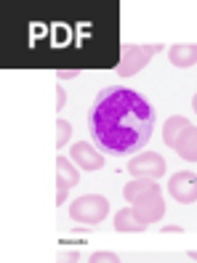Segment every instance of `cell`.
<instances>
[{
	"mask_svg": "<svg viewBox=\"0 0 197 263\" xmlns=\"http://www.w3.org/2000/svg\"><path fill=\"white\" fill-rule=\"evenodd\" d=\"M94 144L104 154L131 157L147 146L155 128V109L131 88H104L88 112Z\"/></svg>",
	"mask_w": 197,
	"mask_h": 263,
	"instance_id": "6da1fadb",
	"label": "cell"
},
{
	"mask_svg": "<svg viewBox=\"0 0 197 263\" xmlns=\"http://www.w3.org/2000/svg\"><path fill=\"white\" fill-rule=\"evenodd\" d=\"M107 213H110L107 197H101V194H83V197H78L72 202L69 218L78 221V223H85V226H96V223H101L104 218H107Z\"/></svg>",
	"mask_w": 197,
	"mask_h": 263,
	"instance_id": "7a4b0ae2",
	"label": "cell"
},
{
	"mask_svg": "<svg viewBox=\"0 0 197 263\" xmlns=\"http://www.w3.org/2000/svg\"><path fill=\"white\" fill-rule=\"evenodd\" d=\"M123 59H120V67H117V74L120 77H131L139 69H144V64L152 59L157 51H163V45H123Z\"/></svg>",
	"mask_w": 197,
	"mask_h": 263,
	"instance_id": "3957f363",
	"label": "cell"
},
{
	"mask_svg": "<svg viewBox=\"0 0 197 263\" xmlns=\"http://www.w3.org/2000/svg\"><path fill=\"white\" fill-rule=\"evenodd\" d=\"M128 173L133 178H163L165 173V157H160L157 152H147V154H139V157H131L128 162Z\"/></svg>",
	"mask_w": 197,
	"mask_h": 263,
	"instance_id": "277c9868",
	"label": "cell"
},
{
	"mask_svg": "<svg viewBox=\"0 0 197 263\" xmlns=\"http://www.w3.org/2000/svg\"><path fill=\"white\" fill-rule=\"evenodd\" d=\"M168 192L181 205L197 202V173H192V170H178V173L168 181Z\"/></svg>",
	"mask_w": 197,
	"mask_h": 263,
	"instance_id": "5b68a950",
	"label": "cell"
},
{
	"mask_svg": "<svg viewBox=\"0 0 197 263\" xmlns=\"http://www.w3.org/2000/svg\"><path fill=\"white\" fill-rule=\"evenodd\" d=\"M123 194H126V199L131 205H139L141 199L152 197V194H160V186H157V181H149V178H133L131 183H126Z\"/></svg>",
	"mask_w": 197,
	"mask_h": 263,
	"instance_id": "8992f818",
	"label": "cell"
},
{
	"mask_svg": "<svg viewBox=\"0 0 197 263\" xmlns=\"http://www.w3.org/2000/svg\"><path fill=\"white\" fill-rule=\"evenodd\" d=\"M56 170H59V199H56V202L62 205L64 199H67V192H69L72 186H78L80 176H78V170L72 167V162H69L67 157H59V160H56Z\"/></svg>",
	"mask_w": 197,
	"mask_h": 263,
	"instance_id": "52a82bcc",
	"label": "cell"
},
{
	"mask_svg": "<svg viewBox=\"0 0 197 263\" xmlns=\"http://www.w3.org/2000/svg\"><path fill=\"white\" fill-rule=\"evenodd\" d=\"M133 213L139 215V221H144L147 226L152 223V221H160V218H163V213H165L163 194H152V197L141 199L139 205H133Z\"/></svg>",
	"mask_w": 197,
	"mask_h": 263,
	"instance_id": "ba28073f",
	"label": "cell"
},
{
	"mask_svg": "<svg viewBox=\"0 0 197 263\" xmlns=\"http://www.w3.org/2000/svg\"><path fill=\"white\" fill-rule=\"evenodd\" d=\"M69 157H72L75 162H78L80 167H85V170H99V167H104V157H101V154H99L94 146H91L88 141L75 144Z\"/></svg>",
	"mask_w": 197,
	"mask_h": 263,
	"instance_id": "9c48e42d",
	"label": "cell"
},
{
	"mask_svg": "<svg viewBox=\"0 0 197 263\" xmlns=\"http://www.w3.org/2000/svg\"><path fill=\"white\" fill-rule=\"evenodd\" d=\"M168 59H171L173 67L189 69V67L197 64V45H194V43H176V45H171Z\"/></svg>",
	"mask_w": 197,
	"mask_h": 263,
	"instance_id": "30bf717a",
	"label": "cell"
},
{
	"mask_svg": "<svg viewBox=\"0 0 197 263\" xmlns=\"http://www.w3.org/2000/svg\"><path fill=\"white\" fill-rule=\"evenodd\" d=\"M187 128H189V120L187 117H168V120H165V125H163V141L168 144L171 149H176L178 138L184 136Z\"/></svg>",
	"mask_w": 197,
	"mask_h": 263,
	"instance_id": "8fae6325",
	"label": "cell"
},
{
	"mask_svg": "<svg viewBox=\"0 0 197 263\" xmlns=\"http://www.w3.org/2000/svg\"><path fill=\"white\" fill-rule=\"evenodd\" d=\"M176 152H178V157H184L189 162H197V128L194 125H189L184 130V136L178 138Z\"/></svg>",
	"mask_w": 197,
	"mask_h": 263,
	"instance_id": "7c38bea8",
	"label": "cell"
},
{
	"mask_svg": "<svg viewBox=\"0 0 197 263\" xmlns=\"http://www.w3.org/2000/svg\"><path fill=\"white\" fill-rule=\"evenodd\" d=\"M115 229L117 231H144L147 223L139 221V215L133 213V208H123L115 213Z\"/></svg>",
	"mask_w": 197,
	"mask_h": 263,
	"instance_id": "4fadbf2b",
	"label": "cell"
},
{
	"mask_svg": "<svg viewBox=\"0 0 197 263\" xmlns=\"http://www.w3.org/2000/svg\"><path fill=\"white\" fill-rule=\"evenodd\" d=\"M56 128H59V136H56V146H64L69 141V133H72V125L67 120H59L56 122Z\"/></svg>",
	"mask_w": 197,
	"mask_h": 263,
	"instance_id": "5bb4252c",
	"label": "cell"
},
{
	"mask_svg": "<svg viewBox=\"0 0 197 263\" xmlns=\"http://www.w3.org/2000/svg\"><path fill=\"white\" fill-rule=\"evenodd\" d=\"M91 263H120V258L115 255V253H94L91 255Z\"/></svg>",
	"mask_w": 197,
	"mask_h": 263,
	"instance_id": "9a60e30c",
	"label": "cell"
},
{
	"mask_svg": "<svg viewBox=\"0 0 197 263\" xmlns=\"http://www.w3.org/2000/svg\"><path fill=\"white\" fill-rule=\"evenodd\" d=\"M78 258H80V253H78V250H72V253H62V255H59V263H78Z\"/></svg>",
	"mask_w": 197,
	"mask_h": 263,
	"instance_id": "2e32d148",
	"label": "cell"
},
{
	"mask_svg": "<svg viewBox=\"0 0 197 263\" xmlns=\"http://www.w3.org/2000/svg\"><path fill=\"white\" fill-rule=\"evenodd\" d=\"M56 93H59V96H56V106L62 109V106H64V101H67V93H64L62 88H56Z\"/></svg>",
	"mask_w": 197,
	"mask_h": 263,
	"instance_id": "e0dca14e",
	"label": "cell"
},
{
	"mask_svg": "<svg viewBox=\"0 0 197 263\" xmlns=\"http://www.w3.org/2000/svg\"><path fill=\"white\" fill-rule=\"evenodd\" d=\"M69 77H78V72H59V80H69Z\"/></svg>",
	"mask_w": 197,
	"mask_h": 263,
	"instance_id": "ac0fdd59",
	"label": "cell"
},
{
	"mask_svg": "<svg viewBox=\"0 0 197 263\" xmlns=\"http://www.w3.org/2000/svg\"><path fill=\"white\" fill-rule=\"evenodd\" d=\"M163 231H165V234H173V231H178V234H181V231H184V229H181V226H165Z\"/></svg>",
	"mask_w": 197,
	"mask_h": 263,
	"instance_id": "d6986e66",
	"label": "cell"
},
{
	"mask_svg": "<svg viewBox=\"0 0 197 263\" xmlns=\"http://www.w3.org/2000/svg\"><path fill=\"white\" fill-rule=\"evenodd\" d=\"M192 109L197 112V93H194V99H192Z\"/></svg>",
	"mask_w": 197,
	"mask_h": 263,
	"instance_id": "ffe728a7",
	"label": "cell"
},
{
	"mask_svg": "<svg viewBox=\"0 0 197 263\" xmlns=\"http://www.w3.org/2000/svg\"><path fill=\"white\" fill-rule=\"evenodd\" d=\"M189 258H192V260H197V250H189Z\"/></svg>",
	"mask_w": 197,
	"mask_h": 263,
	"instance_id": "44dd1931",
	"label": "cell"
}]
</instances>
